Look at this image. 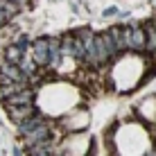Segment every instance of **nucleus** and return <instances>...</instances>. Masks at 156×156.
Instances as JSON below:
<instances>
[{"mask_svg": "<svg viewBox=\"0 0 156 156\" xmlns=\"http://www.w3.org/2000/svg\"><path fill=\"white\" fill-rule=\"evenodd\" d=\"M61 39V57L63 59H73V34L68 32V34L59 36Z\"/></svg>", "mask_w": 156, "mask_h": 156, "instance_id": "obj_12", "label": "nucleus"}, {"mask_svg": "<svg viewBox=\"0 0 156 156\" xmlns=\"http://www.w3.org/2000/svg\"><path fill=\"white\" fill-rule=\"evenodd\" d=\"M27 154L30 156H52V149H32Z\"/></svg>", "mask_w": 156, "mask_h": 156, "instance_id": "obj_16", "label": "nucleus"}, {"mask_svg": "<svg viewBox=\"0 0 156 156\" xmlns=\"http://www.w3.org/2000/svg\"><path fill=\"white\" fill-rule=\"evenodd\" d=\"M14 45L18 48V50H23L25 55H27V50H32V39H30L27 34H18V36L14 39Z\"/></svg>", "mask_w": 156, "mask_h": 156, "instance_id": "obj_14", "label": "nucleus"}, {"mask_svg": "<svg viewBox=\"0 0 156 156\" xmlns=\"http://www.w3.org/2000/svg\"><path fill=\"white\" fill-rule=\"evenodd\" d=\"M23 57H25V52H23V50H18V48H16L14 43H12V45H7V48H5V61H9V63H16V66H18V63H20V59H23Z\"/></svg>", "mask_w": 156, "mask_h": 156, "instance_id": "obj_11", "label": "nucleus"}, {"mask_svg": "<svg viewBox=\"0 0 156 156\" xmlns=\"http://www.w3.org/2000/svg\"><path fill=\"white\" fill-rule=\"evenodd\" d=\"M7 113H9V120L14 125H20L23 120H27L34 113H39V109L36 106H14V109H7Z\"/></svg>", "mask_w": 156, "mask_h": 156, "instance_id": "obj_7", "label": "nucleus"}, {"mask_svg": "<svg viewBox=\"0 0 156 156\" xmlns=\"http://www.w3.org/2000/svg\"><path fill=\"white\" fill-rule=\"evenodd\" d=\"M48 57H50V39L39 36L32 41V59L39 63V68H48Z\"/></svg>", "mask_w": 156, "mask_h": 156, "instance_id": "obj_3", "label": "nucleus"}, {"mask_svg": "<svg viewBox=\"0 0 156 156\" xmlns=\"http://www.w3.org/2000/svg\"><path fill=\"white\" fill-rule=\"evenodd\" d=\"M145 30L143 25H131V41H129V52H133V55H143L145 52Z\"/></svg>", "mask_w": 156, "mask_h": 156, "instance_id": "obj_6", "label": "nucleus"}, {"mask_svg": "<svg viewBox=\"0 0 156 156\" xmlns=\"http://www.w3.org/2000/svg\"><path fill=\"white\" fill-rule=\"evenodd\" d=\"M30 88L27 82H0V95H2V100L12 98V95L20 93V90Z\"/></svg>", "mask_w": 156, "mask_h": 156, "instance_id": "obj_8", "label": "nucleus"}, {"mask_svg": "<svg viewBox=\"0 0 156 156\" xmlns=\"http://www.w3.org/2000/svg\"><path fill=\"white\" fill-rule=\"evenodd\" d=\"M129 41H131V25H122V50L129 52Z\"/></svg>", "mask_w": 156, "mask_h": 156, "instance_id": "obj_15", "label": "nucleus"}, {"mask_svg": "<svg viewBox=\"0 0 156 156\" xmlns=\"http://www.w3.org/2000/svg\"><path fill=\"white\" fill-rule=\"evenodd\" d=\"M118 14V9L115 7H109V9H104V16H115Z\"/></svg>", "mask_w": 156, "mask_h": 156, "instance_id": "obj_18", "label": "nucleus"}, {"mask_svg": "<svg viewBox=\"0 0 156 156\" xmlns=\"http://www.w3.org/2000/svg\"><path fill=\"white\" fill-rule=\"evenodd\" d=\"M18 68H20V73H23V77H27V79L32 77V75H36V73H39V63H36L32 57H27V55L20 59Z\"/></svg>", "mask_w": 156, "mask_h": 156, "instance_id": "obj_10", "label": "nucleus"}, {"mask_svg": "<svg viewBox=\"0 0 156 156\" xmlns=\"http://www.w3.org/2000/svg\"><path fill=\"white\" fill-rule=\"evenodd\" d=\"M45 122H48V120H45V113H41V111H39V113H34L32 118L23 120L20 125H16V129H18V136H20V138L30 136V133L34 131V129H39L41 125H45Z\"/></svg>", "mask_w": 156, "mask_h": 156, "instance_id": "obj_5", "label": "nucleus"}, {"mask_svg": "<svg viewBox=\"0 0 156 156\" xmlns=\"http://www.w3.org/2000/svg\"><path fill=\"white\" fill-rule=\"evenodd\" d=\"M152 25H154V30H156V20H152Z\"/></svg>", "mask_w": 156, "mask_h": 156, "instance_id": "obj_21", "label": "nucleus"}, {"mask_svg": "<svg viewBox=\"0 0 156 156\" xmlns=\"http://www.w3.org/2000/svg\"><path fill=\"white\" fill-rule=\"evenodd\" d=\"M102 39H104V45H106V52H109V57L111 59H115L120 52H118V48H115V41L111 39V34L109 32H102Z\"/></svg>", "mask_w": 156, "mask_h": 156, "instance_id": "obj_13", "label": "nucleus"}, {"mask_svg": "<svg viewBox=\"0 0 156 156\" xmlns=\"http://www.w3.org/2000/svg\"><path fill=\"white\" fill-rule=\"evenodd\" d=\"M61 122H63V127H66L68 133H79V131H84V129L88 127V111H84V109L73 111V113H68Z\"/></svg>", "mask_w": 156, "mask_h": 156, "instance_id": "obj_2", "label": "nucleus"}, {"mask_svg": "<svg viewBox=\"0 0 156 156\" xmlns=\"http://www.w3.org/2000/svg\"><path fill=\"white\" fill-rule=\"evenodd\" d=\"M143 30H145V39H147V43H145V52L156 55V30H154L152 20H147V23L143 25Z\"/></svg>", "mask_w": 156, "mask_h": 156, "instance_id": "obj_9", "label": "nucleus"}, {"mask_svg": "<svg viewBox=\"0 0 156 156\" xmlns=\"http://www.w3.org/2000/svg\"><path fill=\"white\" fill-rule=\"evenodd\" d=\"M12 154H14V156H25V154H23V152H20V149H18V147H14V149H12Z\"/></svg>", "mask_w": 156, "mask_h": 156, "instance_id": "obj_19", "label": "nucleus"}, {"mask_svg": "<svg viewBox=\"0 0 156 156\" xmlns=\"http://www.w3.org/2000/svg\"><path fill=\"white\" fill-rule=\"evenodd\" d=\"M9 18H12V14H7L5 9H0V27H5V23H7Z\"/></svg>", "mask_w": 156, "mask_h": 156, "instance_id": "obj_17", "label": "nucleus"}, {"mask_svg": "<svg viewBox=\"0 0 156 156\" xmlns=\"http://www.w3.org/2000/svg\"><path fill=\"white\" fill-rule=\"evenodd\" d=\"M0 82H27V77H23L20 68L16 63H9V61H0Z\"/></svg>", "mask_w": 156, "mask_h": 156, "instance_id": "obj_4", "label": "nucleus"}, {"mask_svg": "<svg viewBox=\"0 0 156 156\" xmlns=\"http://www.w3.org/2000/svg\"><path fill=\"white\" fill-rule=\"evenodd\" d=\"M145 156H156V147L154 149H147V154H145Z\"/></svg>", "mask_w": 156, "mask_h": 156, "instance_id": "obj_20", "label": "nucleus"}, {"mask_svg": "<svg viewBox=\"0 0 156 156\" xmlns=\"http://www.w3.org/2000/svg\"><path fill=\"white\" fill-rule=\"evenodd\" d=\"M36 100H39V93H36L34 88H25V90H20V93L12 95V98L2 100V106L5 109H14V106H34Z\"/></svg>", "mask_w": 156, "mask_h": 156, "instance_id": "obj_1", "label": "nucleus"}]
</instances>
